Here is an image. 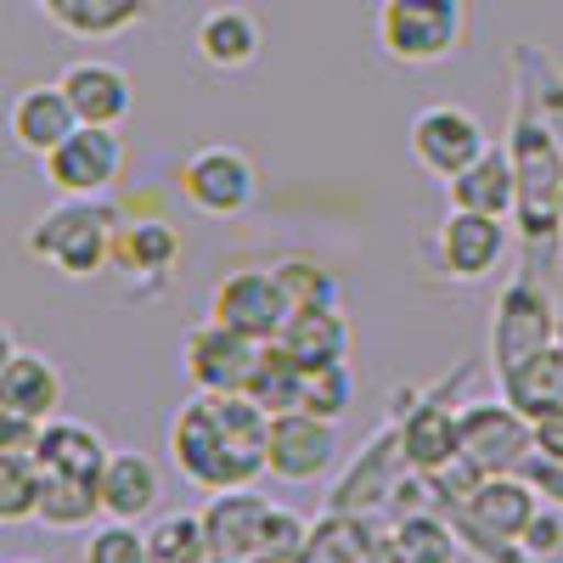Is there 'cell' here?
Returning a JSON list of instances; mask_svg holds the SVG:
<instances>
[{"mask_svg":"<svg viewBox=\"0 0 563 563\" xmlns=\"http://www.w3.org/2000/svg\"><path fill=\"white\" fill-rule=\"evenodd\" d=\"M395 434H400V456H406V467L411 474H440L445 462H456V411L451 406H440L434 395L422 400V406H411V411H400L395 417Z\"/></svg>","mask_w":563,"mask_h":563,"instance_id":"ffe728a7","label":"cell"},{"mask_svg":"<svg viewBox=\"0 0 563 563\" xmlns=\"http://www.w3.org/2000/svg\"><path fill=\"white\" fill-rule=\"evenodd\" d=\"M299 378H305V366L271 339V344H260V355H254V372H249L243 395H249L265 417H276V411H299Z\"/></svg>","mask_w":563,"mask_h":563,"instance_id":"83f0119b","label":"cell"},{"mask_svg":"<svg viewBox=\"0 0 563 563\" xmlns=\"http://www.w3.org/2000/svg\"><path fill=\"white\" fill-rule=\"evenodd\" d=\"M180 260V238L164 225V220H135L124 225L119 220V238H113V265L124 271H141V276H169Z\"/></svg>","mask_w":563,"mask_h":563,"instance_id":"f1b7e54d","label":"cell"},{"mask_svg":"<svg viewBox=\"0 0 563 563\" xmlns=\"http://www.w3.org/2000/svg\"><path fill=\"white\" fill-rule=\"evenodd\" d=\"M434 249H440V271H445L451 282H485V276H496V271L507 265V254H512V231H507L501 214L451 209V214L440 220Z\"/></svg>","mask_w":563,"mask_h":563,"instance_id":"30bf717a","label":"cell"},{"mask_svg":"<svg viewBox=\"0 0 563 563\" xmlns=\"http://www.w3.org/2000/svg\"><path fill=\"white\" fill-rule=\"evenodd\" d=\"M113 238H119V214L108 198H63L57 209H45L29 225L23 249L40 265L85 282V276H102L113 265Z\"/></svg>","mask_w":563,"mask_h":563,"instance_id":"3957f363","label":"cell"},{"mask_svg":"<svg viewBox=\"0 0 563 563\" xmlns=\"http://www.w3.org/2000/svg\"><path fill=\"white\" fill-rule=\"evenodd\" d=\"M265 496H254L249 485L238 490H214V501L198 512L203 519V541L214 552V563H238V558H254L260 547V525H265Z\"/></svg>","mask_w":563,"mask_h":563,"instance_id":"2e32d148","label":"cell"},{"mask_svg":"<svg viewBox=\"0 0 563 563\" xmlns=\"http://www.w3.org/2000/svg\"><path fill=\"white\" fill-rule=\"evenodd\" d=\"M34 519L45 530H90L102 519V496L97 479H68V474H40L34 496Z\"/></svg>","mask_w":563,"mask_h":563,"instance_id":"484cf974","label":"cell"},{"mask_svg":"<svg viewBox=\"0 0 563 563\" xmlns=\"http://www.w3.org/2000/svg\"><path fill=\"white\" fill-rule=\"evenodd\" d=\"M12 350H18V339L7 333V327H0V372H7V361H12Z\"/></svg>","mask_w":563,"mask_h":563,"instance_id":"b9f144b4","label":"cell"},{"mask_svg":"<svg viewBox=\"0 0 563 563\" xmlns=\"http://www.w3.org/2000/svg\"><path fill=\"white\" fill-rule=\"evenodd\" d=\"M361 563H406V558H400V547H395V536H384V530H378V536H372V541H366V552H361Z\"/></svg>","mask_w":563,"mask_h":563,"instance_id":"60d3db41","label":"cell"},{"mask_svg":"<svg viewBox=\"0 0 563 563\" xmlns=\"http://www.w3.org/2000/svg\"><path fill=\"white\" fill-rule=\"evenodd\" d=\"M158 462L147 451H108L102 474H97V496H102V519H130L141 525L158 507Z\"/></svg>","mask_w":563,"mask_h":563,"instance_id":"9a60e30c","label":"cell"},{"mask_svg":"<svg viewBox=\"0 0 563 563\" xmlns=\"http://www.w3.org/2000/svg\"><path fill=\"white\" fill-rule=\"evenodd\" d=\"M507 158H512V225L530 249L558 243V220H563V147L558 135L525 108L512 102L507 119Z\"/></svg>","mask_w":563,"mask_h":563,"instance_id":"7a4b0ae2","label":"cell"},{"mask_svg":"<svg viewBox=\"0 0 563 563\" xmlns=\"http://www.w3.org/2000/svg\"><path fill=\"white\" fill-rule=\"evenodd\" d=\"M175 180H180V198L209 220H238L260 198V175H254L249 153H238V147H198L180 164Z\"/></svg>","mask_w":563,"mask_h":563,"instance_id":"9c48e42d","label":"cell"},{"mask_svg":"<svg viewBox=\"0 0 563 563\" xmlns=\"http://www.w3.org/2000/svg\"><path fill=\"white\" fill-rule=\"evenodd\" d=\"M445 192H451V209H479V214L507 220L512 214V158H507V147H490L485 141V153L462 175H451Z\"/></svg>","mask_w":563,"mask_h":563,"instance_id":"cb8c5ba5","label":"cell"},{"mask_svg":"<svg viewBox=\"0 0 563 563\" xmlns=\"http://www.w3.org/2000/svg\"><path fill=\"white\" fill-rule=\"evenodd\" d=\"M530 417L507 400H467L456 411V456L474 474H519L530 456Z\"/></svg>","mask_w":563,"mask_h":563,"instance_id":"52a82bcc","label":"cell"},{"mask_svg":"<svg viewBox=\"0 0 563 563\" xmlns=\"http://www.w3.org/2000/svg\"><path fill=\"white\" fill-rule=\"evenodd\" d=\"M496 384H501V400L519 406L525 417L558 406V400H563V339H552V344L536 350L530 361H519L512 372H501Z\"/></svg>","mask_w":563,"mask_h":563,"instance_id":"d4e9b609","label":"cell"},{"mask_svg":"<svg viewBox=\"0 0 563 563\" xmlns=\"http://www.w3.org/2000/svg\"><path fill=\"white\" fill-rule=\"evenodd\" d=\"M34 496H40L34 456H0V525L34 519Z\"/></svg>","mask_w":563,"mask_h":563,"instance_id":"836d02e7","label":"cell"},{"mask_svg":"<svg viewBox=\"0 0 563 563\" xmlns=\"http://www.w3.org/2000/svg\"><path fill=\"white\" fill-rule=\"evenodd\" d=\"M288 294H282L276 282V265L271 271H231L220 276V288L209 294V316L225 321L231 333H243L254 344H271L282 333V321H288Z\"/></svg>","mask_w":563,"mask_h":563,"instance_id":"7c38bea8","label":"cell"},{"mask_svg":"<svg viewBox=\"0 0 563 563\" xmlns=\"http://www.w3.org/2000/svg\"><path fill=\"white\" fill-rule=\"evenodd\" d=\"M147 558L153 563H214V552L203 541V519L198 512H164L147 530Z\"/></svg>","mask_w":563,"mask_h":563,"instance_id":"1f68e13d","label":"cell"},{"mask_svg":"<svg viewBox=\"0 0 563 563\" xmlns=\"http://www.w3.org/2000/svg\"><path fill=\"white\" fill-rule=\"evenodd\" d=\"M339 422L310 417V411H276L265 422V474L288 485H316L339 462Z\"/></svg>","mask_w":563,"mask_h":563,"instance_id":"ba28073f","label":"cell"},{"mask_svg":"<svg viewBox=\"0 0 563 563\" xmlns=\"http://www.w3.org/2000/svg\"><path fill=\"white\" fill-rule=\"evenodd\" d=\"M519 552L530 563H552L563 552V507H536L525 530H519Z\"/></svg>","mask_w":563,"mask_h":563,"instance_id":"8d00e7d4","label":"cell"},{"mask_svg":"<svg viewBox=\"0 0 563 563\" xmlns=\"http://www.w3.org/2000/svg\"><path fill=\"white\" fill-rule=\"evenodd\" d=\"M558 299L547 294L541 276H512L507 288L496 294V310H490V372H512L519 361H530L536 350H547L558 339Z\"/></svg>","mask_w":563,"mask_h":563,"instance_id":"5b68a950","label":"cell"},{"mask_svg":"<svg viewBox=\"0 0 563 563\" xmlns=\"http://www.w3.org/2000/svg\"><path fill=\"white\" fill-rule=\"evenodd\" d=\"M305 536H310V525L299 519V512H288V507H265V525H260V547H254V558L299 563Z\"/></svg>","mask_w":563,"mask_h":563,"instance_id":"e575fe53","label":"cell"},{"mask_svg":"<svg viewBox=\"0 0 563 563\" xmlns=\"http://www.w3.org/2000/svg\"><path fill=\"white\" fill-rule=\"evenodd\" d=\"M530 445H536L541 456H563V400L530 417Z\"/></svg>","mask_w":563,"mask_h":563,"instance_id":"ab89813d","label":"cell"},{"mask_svg":"<svg viewBox=\"0 0 563 563\" xmlns=\"http://www.w3.org/2000/svg\"><path fill=\"white\" fill-rule=\"evenodd\" d=\"M74 124L79 119H74V108L63 97V85H23L12 97V108H7V130L29 158H45Z\"/></svg>","mask_w":563,"mask_h":563,"instance_id":"d6986e66","label":"cell"},{"mask_svg":"<svg viewBox=\"0 0 563 563\" xmlns=\"http://www.w3.org/2000/svg\"><path fill=\"white\" fill-rule=\"evenodd\" d=\"M254 355H260V344L231 333V327L214 321V316H203L180 344L186 378H192V389H203V395H243L249 372H254Z\"/></svg>","mask_w":563,"mask_h":563,"instance_id":"4fadbf2b","label":"cell"},{"mask_svg":"<svg viewBox=\"0 0 563 563\" xmlns=\"http://www.w3.org/2000/svg\"><path fill=\"white\" fill-rule=\"evenodd\" d=\"M355 406V378H350V361H321V366H305L299 378V411L310 417H327V422H344Z\"/></svg>","mask_w":563,"mask_h":563,"instance_id":"4dcf8cb0","label":"cell"},{"mask_svg":"<svg viewBox=\"0 0 563 563\" xmlns=\"http://www.w3.org/2000/svg\"><path fill=\"white\" fill-rule=\"evenodd\" d=\"M406 147H411V158H417L422 175L451 180V175H462L467 164L485 153V130H479V119L467 113V108L434 102V108H422V113L411 119Z\"/></svg>","mask_w":563,"mask_h":563,"instance_id":"8fae6325","label":"cell"},{"mask_svg":"<svg viewBox=\"0 0 563 563\" xmlns=\"http://www.w3.org/2000/svg\"><path fill=\"white\" fill-rule=\"evenodd\" d=\"M0 406H12L34 422L45 417H57L63 411V372L52 355H40V350H12L7 372H0Z\"/></svg>","mask_w":563,"mask_h":563,"instance_id":"7402d4cb","label":"cell"},{"mask_svg":"<svg viewBox=\"0 0 563 563\" xmlns=\"http://www.w3.org/2000/svg\"><path fill=\"white\" fill-rule=\"evenodd\" d=\"M79 563H153L147 558V530H135L130 519H102L85 536V558Z\"/></svg>","mask_w":563,"mask_h":563,"instance_id":"d6a6232c","label":"cell"},{"mask_svg":"<svg viewBox=\"0 0 563 563\" xmlns=\"http://www.w3.org/2000/svg\"><path fill=\"white\" fill-rule=\"evenodd\" d=\"M57 85H63V97H68V108H74L79 124H113V130H119V124L130 119V108H135L130 74H124L119 63H102V57L68 63V68L57 74Z\"/></svg>","mask_w":563,"mask_h":563,"instance_id":"5bb4252c","label":"cell"},{"mask_svg":"<svg viewBox=\"0 0 563 563\" xmlns=\"http://www.w3.org/2000/svg\"><path fill=\"white\" fill-rule=\"evenodd\" d=\"M558 339H563V327H558Z\"/></svg>","mask_w":563,"mask_h":563,"instance_id":"f6af8a7d","label":"cell"},{"mask_svg":"<svg viewBox=\"0 0 563 563\" xmlns=\"http://www.w3.org/2000/svg\"><path fill=\"white\" fill-rule=\"evenodd\" d=\"M23 563H40V558H23Z\"/></svg>","mask_w":563,"mask_h":563,"instance_id":"ee69618b","label":"cell"},{"mask_svg":"<svg viewBox=\"0 0 563 563\" xmlns=\"http://www.w3.org/2000/svg\"><path fill=\"white\" fill-rule=\"evenodd\" d=\"M34 7L74 40H113L147 23L153 0H34Z\"/></svg>","mask_w":563,"mask_h":563,"instance_id":"603a6c76","label":"cell"},{"mask_svg":"<svg viewBox=\"0 0 563 563\" xmlns=\"http://www.w3.org/2000/svg\"><path fill=\"white\" fill-rule=\"evenodd\" d=\"M467 34L462 0H378V45L400 68L451 63Z\"/></svg>","mask_w":563,"mask_h":563,"instance_id":"277c9868","label":"cell"},{"mask_svg":"<svg viewBox=\"0 0 563 563\" xmlns=\"http://www.w3.org/2000/svg\"><path fill=\"white\" fill-rule=\"evenodd\" d=\"M34 440H40V422L0 406V456H34Z\"/></svg>","mask_w":563,"mask_h":563,"instance_id":"f35d334b","label":"cell"},{"mask_svg":"<svg viewBox=\"0 0 563 563\" xmlns=\"http://www.w3.org/2000/svg\"><path fill=\"white\" fill-rule=\"evenodd\" d=\"M519 474L536 485V496H541V501L563 507V456H541V451H530Z\"/></svg>","mask_w":563,"mask_h":563,"instance_id":"74e56055","label":"cell"},{"mask_svg":"<svg viewBox=\"0 0 563 563\" xmlns=\"http://www.w3.org/2000/svg\"><path fill=\"white\" fill-rule=\"evenodd\" d=\"M192 45H198V57H203L209 68H225V74H231V68H249V63L265 52V29H260V18L243 12V7H214V12L198 18Z\"/></svg>","mask_w":563,"mask_h":563,"instance_id":"44dd1931","label":"cell"},{"mask_svg":"<svg viewBox=\"0 0 563 563\" xmlns=\"http://www.w3.org/2000/svg\"><path fill=\"white\" fill-rule=\"evenodd\" d=\"M124 135L113 124H74L52 153L40 158L45 180H52L57 198H108L124 180Z\"/></svg>","mask_w":563,"mask_h":563,"instance_id":"8992f818","label":"cell"},{"mask_svg":"<svg viewBox=\"0 0 563 563\" xmlns=\"http://www.w3.org/2000/svg\"><path fill=\"white\" fill-rule=\"evenodd\" d=\"M558 243H563V220H558Z\"/></svg>","mask_w":563,"mask_h":563,"instance_id":"7bdbcfd3","label":"cell"},{"mask_svg":"<svg viewBox=\"0 0 563 563\" xmlns=\"http://www.w3.org/2000/svg\"><path fill=\"white\" fill-rule=\"evenodd\" d=\"M276 344L288 350L299 366H321V361H350V316L344 299L327 305H294L288 321H282Z\"/></svg>","mask_w":563,"mask_h":563,"instance_id":"e0dca14e","label":"cell"},{"mask_svg":"<svg viewBox=\"0 0 563 563\" xmlns=\"http://www.w3.org/2000/svg\"><path fill=\"white\" fill-rule=\"evenodd\" d=\"M276 282H282V294H288V305H327V299H339L333 271H321V265H310V260L276 265Z\"/></svg>","mask_w":563,"mask_h":563,"instance_id":"d590c367","label":"cell"},{"mask_svg":"<svg viewBox=\"0 0 563 563\" xmlns=\"http://www.w3.org/2000/svg\"><path fill=\"white\" fill-rule=\"evenodd\" d=\"M265 411L249 395H203L192 389L169 422V456L180 479L198 490H238L265 474Z\"/></svg>","mask_w":563,"mask_h":563,"instance_id":"6da1fadb","label":"cell"},{"mask_svg":"<svg viewBox=\"0 0 563 563\" xmlns=\"http://www.w3.org/2000/svg\"><path fill=\"white\" fill-rule=\"evenodd\" d=\"M512 68H519V102L558 135V147H563V68L541 52V45L512 52Z\"/></svg>","mask_w":563,"mask_h":563,"instance_id":"4316f807","label":"cell"},{"mask_svg":"<svg viewBox=\"0 0 563 563\" xmlns=\"http://www.w3.org/2000/svg\"><path fill=\"white\" fill-rule=\"evenodd\" d=\"M395 547H400V558L406 563H456V530H451V519L440 507H411V512H400L395 519Z\"/></svg>","mask_w":563,"mask_h":563,"instance_id":"f546056e","label":"cell"},{"mask_svg":"<svg viewBox=\"0 0 563 563\" xmlns=\"http://www.w3.org/2000/svg\"><path fill=\"white\" fill-rule=\"evenodd\" d=\"M102 462H108V440L90 429V422H74L63 411L40 422V440H34V467H40V474L97 479Z\"/></svg>","mask_w":563,"mask_h":563,"instance_id":"ac0fdd59","label":"cell"}]
</instances>
